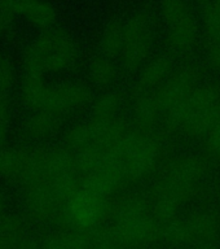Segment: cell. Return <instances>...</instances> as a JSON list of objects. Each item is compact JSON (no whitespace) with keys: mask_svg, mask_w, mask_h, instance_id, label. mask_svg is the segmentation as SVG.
I'll list each match as a JSON object with an SVG mask.
<instances>
[{"mask_svg":"<svg viewBox=\"0 0 220 249\" xmlns=\"http://www.w3.org/2000/svg\"><path fill=\"white\" fill-rule=\"evenodd\" d=\"M210 166L205 155L178 156L163 163L149 198L159 225L175 217L180 206L201 194Z\"/></svg>","mask_w":220,"mask_h":249,"instance_id":"6da1fadb","label":"cell"},{"mask_svg":"<svg viewBox=\"0 0 220 249\" xmlns=\"http://www.w3.org/2000/svg\"><path fill=\"white\" fill-rule=\"evenodd\" d=\"M124 178L127 186L153 177L166 162V140L158 132L147 134L131 126L108 147L102 148Z\"/></svg>","mask_w":220,"mask_h":249,"instance_id":"7a4b0ae2","label":"cell"},{"mask_svg":"<svg viewBox=\"0 0 220 249\" xmlns=\"http://www.w3.org/2000/svg\"><path fill=\"white\" fill-rule=\"evenodd\" d=\"M220 118V82H201L180 104L163 117L171 134L202 140Z\"/></svg>","mask_w":220,"mask_h":249,"instance_id":"3957f363","label":"cell"},{"mask_svg":"<svg viewBox=\"0 0 220 249\" xmlns=\"http://www.w3.org/2000/svg\"><path fill=\"white\" fill-rule=\"evenodd\" d=\"M112 230L126 249H144L161 237V226L151 200L128 195L114 208Z\"/></svg>","mask_w":220,"mask_h":249,"instance_id":"277c9868","label":"cell"},{"mask_svg":"<svg viewBox=\"0 0 220 249\" xmlns=\"http://www.w3.org/2000/svg\"><path fill=\"white\" fill-rule=\"evenodd\" d=\"M220 233V217L214 212H200L175 217L161 223V239L176 247L213 244Z\"/></svg>","mask_w":220,"mask_h":249,"instance_id":"5b68a950","label":"cell"},{"mask_svg":"<svg viewBox=\"0 0 220 249\" xmlns=\"http://www.w3.org/2000/svg\"><path fill=\"white\" fill-rule=\"evenodd\" d=\"M153 25L145 12L132 15L124 23L123 50L119 64L128 73L139 71L151 58L153 50Z\"/></svg>","mask_w":220,"mask_h":249,"instance_id":"8992f818","label":"cell"},{"mask_svg":"<svg viewBox=\"0 0 220 249\" xmlns=\"http://www.w3.org/2000/svg\"><path fill=\"white\" fill-rule=\"evenodd\" d=\"M201 82H203V70L200 65L186 64L175 69L170 78L154 91V97L162 116L165 117L176 108Z\"/></svg>","mask_w":220,"mask_h":249,"instance_id":"52a82bcc","label":"cell"},{"mask_svg":"<svg viewBox=\"0 0 220 249\" xmlns=\"http://www.w3.org/2000/svg\"><path fill=\"white\" fill-rule=\"evenodd\" d=\"M112 212L109 198L81 187L69 200L70 221L82 231L95 230Z\"/></svg>","mask_w":220,"mask_h":249,"instance_id":"ba28073f","label":"cell"},{"mask_svg":"<svg viewBox=\"0 0 220 249\" xmlns=\"http://www.w3.org/2000/svg\"><path fill=\"white\" fill-rule=\"evenodd\" d=\"M131 124L141 132H158V126L163 120L154 92H143L131 89Z\"/></svg>","mask_w":220,"mask_h":249,"instance_id":"9c48e42d","label":"cell"},{"mask_svg":"<svg viewBox=\"0 0 220 249\" xmlns=\"http://www.w3.org/2000/svg\"><path fill=\"white\" fill-rule=\"evenodd\" d=\"M174 58L170 54H159L151 57L149 61L137 71V79L132 89L143 92H154L175 71Z\"/></svg>","mask_w":220,"mask_h":249,"instance_id":"30bf717a","label":"cell"},{"mask_svg":"<svg viewBox=\"0 0 220 249\" xmlns=\"http://www.w3.org/2000/svg\"><path fill=\"white\" fill-rule=\"evenodd\" d=\"M198 23L193 15L167 27L166 42L172 54H186L193 51L198 42Z\"/></svg>","mask_w":220,"mask_h":249,"instance_id":"8fae6325","label":"cell"},{"mask_svg":"<svg viewBox=\"0 0 220 249\" xmlns=\"http://www.w3.org/2000/svg\"><path fill=\"white\" fill-rule=\"evenodd\" d=\"M124 93L117 89H105L92 101V120L112 121L120 117V113L126 105Z\"/></svg>","mask_w":220,"mask_h":249,"instance_id":"7c38bea8","label":"cell"},{"mask_svg":"<svg viewBox=\"0 0 220 249\" xmlns=\"http://www.w3.org/2000/svg\"><path fill=\"white\" fill-rule=\"evenodd\" d=\"M118 65L114 58H110L100 53L95 56L89 64V75L97 87L101 89H110L118 78Z\"/></svg>","mask_w":220,"mask_h":249,"instance_id":"4fadbf2b","label":"cell"},{"mask_svg":"<svg viewBox=\"0 0 220 249\" xmlns=\"http://www.w3.org/2000/svg\"><path fill=\"white\" fill-rule=\"evenodd\" d=\"M124 23L112 21L105 26L100 38L101 53L110 58H119L123 50Z\"/></svg>","mask_w":220,"mask_h":249,"instance_id":"5bb4252c","label":"cell"},{"mask_svg":"<svg viewBox=\"0 0 220 249\" xmlns=\"http://www.w3.org/2000/svg\"><path fill=\"white\" fill-rule=\"evenodd\" d=\"M202 29L207 42L220 43V0H210L202 9Z\"/></svg>","mask_w":220,"mask_h":249,"instance_id":"9a60e30c","label":"cell"},{"mask_svg":"<svg viewBox=\"0 0 220 249\" xmlns=\"http://www.w3.org/2000/svg\"><path fill=\"white\" fill-rule=\"evenodd\" d=\"M161 15L169 27L186 18L192 12L186 0H161Z\"/></svg>","mask_w":220,"mask_h":249,"instance_id":"2e32d148","label":"cell"},{"mask_svg":"<svg viewBox=\"0 0 220 249\" xmlns=\"http://www.w3.org/2000/svg\"><path fill=\"white\" fill-rule=\"evenodd\" d=\"M87 249H126L112 229H100L87 235Z\"/></svg>","mask_w":220,"mask_h":249,"instance_id":"e0dca14e","label":"cell"},{"mask_svg":"<svg viewBox=\"0 0 220 249\" xmlns=\"http://www.w3.org/2000/svg\"><path fill=\"white\" fill-rule=\"evenodd\" d=\"M203 155L211 163H220V118L203 139Z\"/></svg>","mask_w":220,"mask_h":249,"instance_id":"ac0fdd59","label":"cell"},{"mask_svg":"<svg viewBox=\"0 0 220 249\" xmlns=\"http://www.w3.org/2000/svg\"><path fill=\"white\" fill-rule=\"evenodd\" d=\"M201 249H219L218 247H215L214 244H209V245H205V247H202Z\"/></svg>","mask_w":220,"mask_h":249,"instance_id":"d6986e66","label":"cell"},{"mask_svg":"<svg viewBox=\"0 0 220 249\" xmlns=\"http://www.w3.org/2000/svg\"><path fill=\"white\" fill-rule=\"evenodd\" d=\"M194 1H197V3H200L203 7V5H206V4L209 3L210 0H194Z\"/></svg>","mask_w":220,"mask_h":249,"instance_id":"ffe728a7","label":"cell"}]
</instances>
